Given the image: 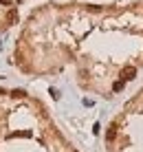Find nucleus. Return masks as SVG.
I'll list each match as a JSON object with an SVG mask.
<instances>
[{
  "label": "nucleus",
  "instance_id": "nucleus-1",
  "mask_svg": "<svg viewBox=\"0 0 143 152\" xmlns=\"http://www.w3.org/2000/svg\"><path fill=\"white\" fill-rule=\"evenodd\" d=\"M134 77H136V69H134V66H123V69H121V80H123V82L134 80Z\"/></svg>",
  "mask_w": 143,
  "mask_h": 152
},
{
  "label": "nucleus",
  "instance_id": "nucleus-2",
  "mask_svg": "<svg viewBox=\"0 0 143 152\" xmlns=\"http://www.w3.org/2000/svg\"><path fill=\"white\" fill-rule=\"evenodd\" d=\"M123 84H125L123 80H119V82H115V84H112V91H121V88H123Z\"/></svg>",
  "mask_w": 143,
  "mask_h": 152
},
{
  "label": "nucleus",
  "instance_id": "nucleus-3",
  "mask_svg": "<svg viewBox=\"0 0 143 152\" xmlns=\"http://www.w3.org/2000/svg\"><path fill=\"white\" fill-rule=\"evenodd\" d=\"M106 137H108V141H112V139H115V128H110V130H108V134H106Z\"/></svg>",
  "mask_w": 143,
  "mask_h": 152
},
{
  "label": "nucleus",
  "instance_id": "nucleus-4",
  "mask_svg": "<svg viewBox=\"0 0 143 152\" xmlns=\"http://www.w3.org/2000/svg\"><path fill=\"white\" fill-rule=\"evenodd\" d=\"M9 20H11V22H15V11H13V9L9 11Z\"/></svg>",
  "mask_w": 143,
  "mask_h": 152
},
{
  "label": "nucleus",
  "instance_id": "nucleus-5",
  "mask_svg": "<svg viewBox=\"0 0 143 152\" xmlns=\"http://www.w3.org/2000/svg\"><path fill=\"white\" fill-rule=\"evenodd\" d=\"M0 2H2V4H11V0H0Z\"/></svg>",
  "mask_w": 143,
  "mask_h": 152
}]
</instances>
